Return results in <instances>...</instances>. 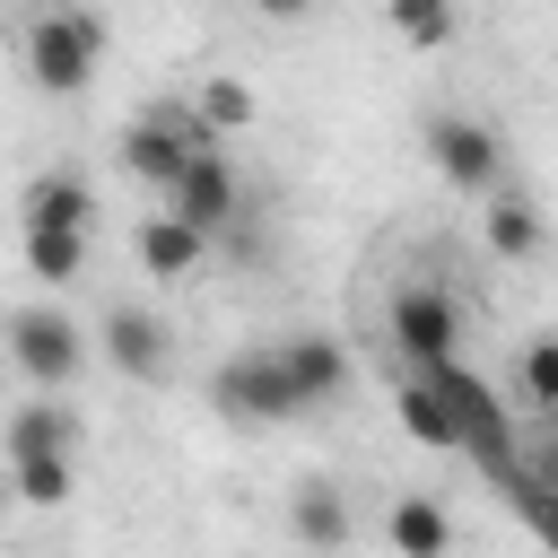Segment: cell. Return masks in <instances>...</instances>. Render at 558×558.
<instances>
[{
	"instance_id": "8fae6325",
	"label": "cell",
	"mask_w": 558,
	"mask_h": 558,
	"mask_svg": "<svg viewBox=\"0 0 558 558\" xmlns=\"http://www.w3.org/2000/svg\"><path fill=\"white\" fill-rule=\"evenodd\" d=\"M279 357L296 366V384H305V401H314V410L349 392V349H340L331 331H288V340H279Z\"/></svg>"
},
{
	"instance_id": "3957f363",
	"label": "cell",
	"mask_w": 558,
	"mask_h": 558,
	"mask_svg": "<svg viewBox=\"0 0 558 558\" xmlns=\"http://www.w3.org/2000/svg\"><path fill=\"white\" fill-rule=\"evenodd\" d=\"M9 357H17L26 384L70 392V384L87 375V357H96V331H87L70 305H17V314H9Z\"/></svg>"
},
{
	"instance_id": "277c9868",
	"label": "cell",
	"mask_w": 558,
	"mask_h": 558,
	"mask_svg": "<svg viewBox=\"0 0 558 558\" xmlns=\"http://www.w3.org/2000/svg\"><path fill=\"white\" fill-rule=\"evenodd\" d=\"M384 331H392L401 366H453L462 357V314L436 279H401L392 305H384Z\"/></svg>"
},
{
	"instance_id": "7a4b0ae2",
	"label": "cell",
	"mask_w": 558,
	"mask_h": 558,
	"mask_svg": "<svg viewBox=\"0 0 558 558\" xmlns=\"http://www.w3.org/2000/svg\"><path fill=\"white\" fill-rule=\"evenodd\" d=\"M209 401H218V418H235V427H279V418H305V410H314L305 384H296V366L279 357V340L235 349V357L209 375Z\"/></svg>"
},
{
	"instance_id": "d6986e66",
	"label": "cell",
	"mask_w": 558,
	"mask_h": 558,
	"mask_svg": "<svg viewBox=\"0 0 558 558\" xmlns=\"http://www.w3.org/2000/svg\"><path fill=\"white\" fill-rule=\"evenodd\" d=\"M514 392L532 401V418H558V331H532L514 357Z\"/></svg>"
},
{
	"instance_id": "44dd1931",
	"label": "cell",
	"mask_w": 558,
	"mask_h": 558,
	"mask_svg": "<svg viewBox=\"0 0 558 558\" xmlns=\"http://www.w3.org/2000/svg\"><path fill=\"white\" fill-rule=\"evenodd\" d=\"M384 17H392V35L410 52H445L453 44V0H384Z\"/></svg>"
},
{
	"instance_id": "9c48e42d",
	"label": "cell",
	"mask_w": 558,
	"mask_h": 558,
	"mask_svg": "<svg viewBox=\"0 0 558 558\" xmlns=\"http://www.w3.org/2000/svg\"><path fill=\"white\" fill-rule=\"evenodd\" d=\"M131 253H140L148 279H192V270L209 262V227H192L183 209H148L140 235H131Z\"/></svg>"
},
{
	"instance_id": "603a6c76",
	"label": "cell",
	"mask_w": 558,
	"mask_h": 558,
	"mask_svg": "<svg viewBox=\"0 0 558 558\" xmlns=\"http://www.w3.org/2000/svg\"><path fill=\"white\" fill-rule=\"evenodd\" d=\"M305 9H314V0H253V17H279V26H296Z\"/></svg>"
},
{
	"instance_id": "4fadbf2b",
	"label": "cell",
	"mask_w": 558,
	"mask_h": 558,
	"mask_svg": "<svg viewBox=\"0 0 558 558\" xmlns=\"http://www.w3.org/2000/svg\"><path fill=\"white\" fill-rule=\"evenodd\" d=\"M9 453H78V418H70V401H52V392L35 384V401L9 410Z\"/></svg>"
},
{
	"instance_id": "ba28073f",
	"label": "cell",
	"mask_w": 558,
	"mask_h": 558,
	"mask_svg": "<svg viewBox=\"0 0 558 558\" xmlns=\"http://www.w3.org/2000/svg\"><path fill=\"white\" fill-rule=\"evenodd\" d=\"M166 209H183V218H192V227H209V235L244 209V183H235V166H227V148H218V140L183 166V183L166 192Z\"/></svg>"
},
{
	"instance_id": "30bf717a",
	"label": "cell",
	"mask_w": 558,
	"mask_h": 558,
	"mask_svg": "<svg viewBox=\"0 0 558 558\" xmlns=\"http://www.w3.org/2000/svg\"><path fill=\"white\" fill-rule=\"evenodd\" d=\"M401 436H418V445H436V453H462V418H453V392L427 375V366H410L401 375Z\"/></svg>"
},
{
	"instance_id": "2e32d148",
	"label": "cell",
	"mask_w": 558,
	"mask_h": 558,
	"mask_svg": "<svg viewBox=\"0 0 558 558\" xmlns=\"http://www.w3.org/2000/svg\"><path fill=\"white\" fill-rule=\"evenodd\" d=\"M384 541H392V549H410V558H436V549H453V514H445L436 497H392Z\"/></svg>"
},
{
	"instance_id": "e0dca14e",
	"label": "cell",
	"mask_w": 558,
	"mask_h": 558,
	"mask_svg": "<svg viewBox=\"0 0 558 558\" xmlns=\"http://www.w3.org/2000/svg\"><path fill=\"white\" fill-rule=\"evenodd\" d=\"M26 270L44 288H70L87 270V227H26Z\"/></svg>"
},
{
	"instance_id": "7c38bea8",
	"label": "cell",
	"mask_w": 558,
	"mask_h": 558,
	"mask_svg": "<svg viewBox=\"0 0 558 558\" xmlns=\"http://www.w3.org/2000/svg\"><path fill=\"white\" fill-rule=\"evenodd\" d=\"M96 218V183L78 166H52L26 183V227H87Z\"/></svg>"
},
{
	"instance_id": "52a82bcc",
	"label": "cell",
	"mask_w": 558,
	"mask_h": 558,
	"mask_svg": "<svg viewBox=\"0 0 558 558\" xmlns=\"http://www.w3.org/2000/svg\"><path fill=\"white\" fill-rule=\"evenodd\" d=\"M96 357L113 366V375H157L166 366V323L140 305V296H122V305H105V323H96Z\"/></svg>"
},
{
	"instance_id": "5b68a950",
	"label": "cell",
	"mask_w": 558,
	"mask_h": 558,
	"mask_svg": "<svg viewBox=\"0 0 558 558\" xmlns=\"http://www.w3.org/2000/svg\"><path fill=\"white\" fill-rule=\"evenodd\" d=\"M427 157H436V174L462 192V201H488V192H506V140L488 131V122H471V113H427Z\"/></svg>"
},
{
	"instance_id": "8992f818",
	"label": "cell",
	"mask_w": 558,
	"mask_h": 558,
	"mask_svg": "<svg viewBox=\"0 0 558 558\" xmlns=\"http://www.w3.org/2000/svg\"><path fill=\"white\" fill-rule=\"evenodd\" d=\"M209 140H218V131H209L201 113H140V122L122 131V174L148 183V192H174L183 166H192Z\"/></svg>"
},
{
	"instance_id": "6da1fadb",
	"label": "cell",
	"mask_w": 558,
	"mask_h": 558,
	"mask_svg": "<svg viewBox=\"0 0 558 558\" xmlns=\"http://www.w3.org/2000/svg\"><path fill=\"white\" fill-rule=\"evenodd\" d=\"M17 52H26V78L44 96H78L96 78V61H105V17L87 0H52V9L26 17V44Z\"/></svg>"
},
{
	"instance_id": "9a60e30c",
	"label": "cell",
	"mask_w": 558,
	"mask_h": 558,
	"mask_svg": "<svg viewBox=\"0 0 558 558\" xmlns=\"http://www.w3.org/2000/svg\"><path fill=\"white\" fill-rule=\"evenodd\" d=\"M480 227H488V253H497V262H532V253H541V209H532L514 183L488 192V218H480Z\"/></svg>"
},
{
	"instance_id": "7402d4cb",
	"label": "cell",
	"mask_w": 558,
	"mask_h": 558,
	"mask_svg": "<svg viewBox=\"0 0 558 558\" xmlns=\"http://www.w3.org/2000/svg\"><path fill=\"white\" fill-rule=\"evenodd\" d=\"M506 506L523 514V532H532L541 549H558V480H532V471H523V480L506 488Z\"/></svg>"
},
{
	"instance_id": "ac0fdd59",
	"label": "cell",
	"mask_w": 558,
	"mask_h": 558,
	"mask_svg": "<svg viewBox=\"0 0 558 558\" xmlns=\"http://www.w3.org/2000/svg\"><path fill=\"white\" fill-rule=\"evenodd\" d=\"M9 480H17V506H70L78 453H9Z\"/></svg>"
},
{
	"instance_id": "ffe728a7",
	"label": "cell",
	"mask_w": 558,
	"mask_h": 558,
	"mask_svg": "<svg viewBox=\"0 0 558 558\" xmlns=\"http://www.w3.org/2000/svg\"><path fill=\"white\" fill-rule=\"evenodd\" d=\"M192 113H201V122H209L218 140H235V131H244V122H253L262 105H253V87H244V78L209 70V78H201V96H192Z\"/></svg>"
},
{
	"instance_id": "5bb4252c",
	"label": "cell",
	"mask_w": 558,
	"mask_h": 558,
	"mask_svg": "<svg viewBox=\"0 0 558 558\" xmlns=\"http://www.w3.org/2000/svg\"><path fill=\"white\" fill-rule=\"evenodd\" d=\"M288 532H296L305 549H349V532H357V523H349V497H340L331 480H305V488H296V506H288Z\"/></svg>"
}]
</instances>
